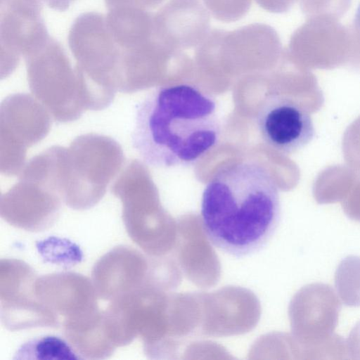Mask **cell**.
Here are the masks:
<instances>
[{
	"instance_id": "277c9868",
	"label": "cell",
	"mask_w": 360,
	"mask_h": 360,
	"mask_svg": "<svg viewBox=\"0 0 360 360\" xmlns=\"http://www.w3.org/2000/svg\"><path fill=\"white\" fill-rule=\"evenodd\" d=\"M26 58L30 89L54 119L70 122L79 117L86 110L84 80L60 46L49 39Z\"/></svg>"
},
{
	"instance_id": "9c48e42d",
	"label": "cell",
	"mask_w": 360,
	"mask_h": 360,
	"mask_svg": "<svg viewBox=\"0 0 360 360\" xmlns=\"http://www.w3.org/2000/svg\"><path fill=\"white\" fill-rule=\"evenodd\" d=\"M209 28V13L198 0H171L153 15L155 38L174 50L197 47Z\"/></svg>"
},
{
	"instance_id": "5bb4252c",
	"label": "cell",
	"mask_w": 360,
	"mask_h": 360,
	"mask_svg": "<svg viewBox=\"0 0 360 360\" xmlns=\"http://www.w3.org/2000/svg\"><path fill=\"white\" fill-rule=\"evenodd\" d=\"M72 346L54 336H46L25 343L16 353L19 359H81Z\"/></svg>"
},
{
	"instance_id": "e0dca14e",
	"label": "cell",
	"mask_w": 360,
	"mask_h": 360,
	"mask_svg": "<svg viewBox=\"0 0 360 360\" xmlns=\"http://www.w3.org/2000/svg\"><path fill=\"white\" fill-rule=\"evenodd\" d=\"M164 0H105L110 9L115 8H136L143 10L153 9Z\"/></svg>"
},
{
	"instance_id": "ba28073f",
	"label": "cell",
	"mask_w": 360,
	"mask_h": 360,
	"mask_svg": "<svg viewBox=\"0 0 360 360\" xmlns=\"http://www.w3.org/2000/svg\"><path fill=\"white\" fill-rule=\"evenodd\" d=\"M340 302L328 284L314 283L303 287L292 304V320L303 349L319 345L333 334Z\"/></svg>"
},
{
	"instance_id": "5b68a950",
	"label": "cell",
	"mask_w": 360,
	"mask_h": 360,
	"mask_svg": "<svg viewBox=\"0 0 360 360\" xmlns=\"http://www.w3.org/2000/svg\"><path fill=\"white\" fill-rule=\"evenodd\" d=\"M20 181L3 195L1 217L9 224L28 231L48 229L59 216L62 195L49 172L30 162Z\"/></svg>"
},
{
	"instance_id": "8992f818",
	"label": "cell",
	"mask_w": 360,
	"mask_h": 360,
	"mask_svg": "<svg viewBox=\"0 0 360 360\" xmlns=\"http://www.w3.org/2000/svg\"><path fill=\"white\" fill-rule=\"evenodd\" d=\"M33 269L25 262L4 259L0 262L1 318L12 331L58 326L57 314L40 302L34 292Z\"/></svg>"
},
{
	"instance_id": "52a82bcc",
	"label": "cell",
	"mask_w": 360,
	"mask_h": 360,
	"mask_svg": "<svg viewBox=\"0 0 360 360\" xmlns=\"http://www.w3.org/2000/svg\"><path fill=\"white\" fill-rule=\"evenodd\" d=\"M256 124L264 141L286 155L305 147L315 134L307 110L285 95L273 94L265 98L258 110Z\"/></svg>"
},
{
	"instance_id": "7402d4cb",
	"label": "cell",
	"mask_w": 360,
	"mask_h": 360,
	"mask_svg": "<svg viewBox=\"0 0 360 360\" xmlns=\"http://www.w3.org/2000/svg\"></svg>"
},
{
	"instance_id": "7c38bea8",
	"label": "cell",
	"mask_w": 360,
	"mask_h": 360,
	"mask_svg": "<svg viewBox=\"0 0 360 360\" xmlns=\"http://www.w3.org/2000/svg\"><path fill=\"white\" fill-rule=\"evenodd\" d=\"M63 330L68 343L82 358L106 359L116 348L106 326L105 311L98 308L64 319Z\"/></svg>"
},
{
	"instance_id": "4fadbf2b",
	"label": "cell",
	"mask_w": 360,
	"mask_h": 360,
	"mask_svg": "<svg viewBox=\"0 0 360 360\" xmlns=\"http://www.w3.org/2000/svg\"><path fill=\"white\" fill-rule=\"evenodd\" d=\"M335 285L342 302L348 307H360V257L349 255L339 264Z\"/></svg>"
},
{
	"instance_id": "2e32d148",
	"label": "cell",
	"mask_w": 360,
	"mask_h": 360,
	"mask_svg": "<svg viewBox=\"0 0 360 360\" xmlns=\"http://www.w3.org/2000/svg\"><path fill=\"white\" fill-rule=\"evenodd\" d=\"M205 7L217 20L230 22L240 20L248 12L251 0H203Z\"/></svg>"
},
{
	"instance_id": "d6986e66",
	"label": "cell",
	"mask_w": 360,
	"mask_h": 360,
	"mask_svg": "<svg viewBox=\"0 0 360 360\" xmlns=\"http://www.w3.org/2000/svg\"><path fill=\"white\" fill-rule=\"evenodd\" d=\"M264 10L269 12L281 11L285 6L286 0H255Z\"/></svg>"
},
{
	"instance_id": "ac0fdd59",
	"label": "cell",
	"mask_w": 360,
	"mask_h": 360,
	"mask_svg": "<svg viewBox=\"0 0 360 360\" xmlns=\"http://www.w3.org/2000/svg\"><path fill=\"white\" fill-rule=\"evenodd\" d=\"M345 342L348 358L360 360V321L352 328Z\"/></svg>"
},
{
	"instance_id": "44dd1931",
	"label": "cell",
	"mask_w": 360,
	"mask_h": 360,
	"mask_svg": "<svg viewBox=\"0 0 360 360\" xmlns=\"http://www.w3.org/2000/svg\"><path fill=\"white\" fill-rule=\"evenodd\" d=\"M48 5L57 10H65L74 0H46Z\"/></svg>"
},
{
	"instance_id": "7a4b0ae2",
	"label": "cell",
	"mask_w": 360,
	"mask_h": 360,
	"mask_svg": "<svg viewBox=\"0 0 360 360\" xmlns=\"http://www.w3.org/2000/svg\"><path fill=\"white\" fill-rule=\"evenodd\" d=\"M221 123L215 101L198 87L181 84L148 94L136 106L133 148L148 165H190L217 144Z\"/></svg>"
},
{
	"instance_id": "9a60e30c",
	"label": "cell",
	"mask_w": 360,
	"mask_h": 360,
	"mask_svg": "<svg viewBox=\"0 0 360 360\" xmlns=\"http://www.w3.org/2000/svg\"><path fill=\"white\" fill-rule=\"evenodd\" d=\"M43 258L49 262L72 266L82 259V252L75 243L65 239L51 237L37 243Z\"/></svg>"
},
{
	"instance_id": "3957f363",
	"label": "cell",
	"mask_w": 360,
	"mask_h": 360,
	"mask_svg": "<svg viewBox=\"0 0 360 360\" xmlns=\"http://www.w3.org/2000/svg\"><path fill=\"white\" fill-rule=\"evenodd\" d=\"M122 162V148L107 136L83 135L69 148L63 147L60 172L63 201L75 210L94 207Z\"/></svg>"
},
{
	"instance_id": "8fae6325",
	"label": "cell",
	"mask_w": 360,
	"mask_h": 360,
	"mask_svg": "<svg viewBox=\"0 0 360 360\" xmlns=\"http://www.w3.org/2000/svg\"><path fill=\"white\" fill-rule=\"evenodd\" d=\"M143 271L139 253L129 246L115 247L95 264L92 283L98 297L110 300L138 289Z\"/></svg>"
},
{
	"instance_id": "30bf717a",
	"label": "cell",
	"mask_w": 360,
	"mask_h": 360,
	"mask_svg": "<svg viewBox=\"0 0 360 360\" xmlns=\"http://www.w3.org/2000/svg\"><path fill=\"white\" fill-rule=\"evenodd\" d=\"M34 292L40 302L65 319L98 308L92 281L79 274L56 273L37 278Z\"/></svg>"
},
{
	"instance_id": "ffe728a7",
	"label": "cell",
	"mask_w": 360,
	"mask_h": 360,
	"mask_svg": "<svg viewBox=\"0 0 360 360\" xmlns=\"http://www.w3.org/2000/svg\"><path fill=\"white\" fill-rule=\"evenodd\" d=\"M353 28L356 45L360 47V4L354 15Z\"/></svg>"
},
{
	"instance_id": "6da1fadb",
	"label": "cell",
	"mask_w": 360,
	"mask_h": 360,
	"mask_svg": "<svg viewBox=\"0 0 360 360\" xmlns=\"http://www.w3.org/2000/svg\"><path fill=\"white\" fill-rule=\"evenodd\" d=\"M278 186L270 172L252 161L221 168L202 195L203 231L216 248L241 257L264 248L281 219Z\"/></svg>"
}]
</instances>
